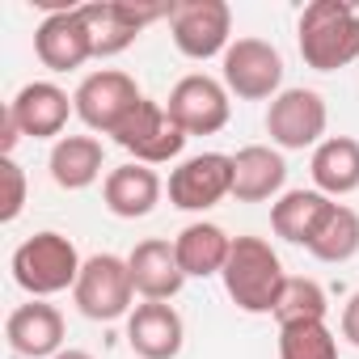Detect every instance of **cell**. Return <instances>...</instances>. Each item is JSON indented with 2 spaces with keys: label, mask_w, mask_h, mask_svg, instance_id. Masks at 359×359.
I'll return each mask as SVG.
<instances>
[{
  "label": "cell",
  "mask_w": 359,
  "mask_h": 359,
  "mask_svg": "<svg viewBox=\"0 0 359 359\" xmlns=\"http://www.w3.org/2000/svg\"><path fill=\"white\" fill-rule=\"evenodd\" d=\"M72 110H76V102H72L60 85H51V81H30V85H22L18 97L9 102V114L18 118L22 135H30V140H51V135H60V131L68 127V114H72Z\"/></svg>",
  "instance_id": "16"
},
{
  "label": "cell",
  "mask_w": 359,
  "mask_h": 359,
  "mask_svg": "<svg viewBox=\"0 0 359 359\" xmlns=\"http://www.w3.org/2000/svg\"><path fill=\"white\" fill-rule=\"evenodd\" d=\"M55 359H93V355H89V351H76V346H68V351H60Z\"/></svg>",
  "instance_id": "30"
},
{
  "label": "cell",
  "mask_w": 359,
  "mask_h": 359,
  "mask_svg": "<svg viewBox=\"0 0 359 359\" xmlns=\"http://www.w3.org/2000/svg\"><path fill=\"white\" fill-rule=\"evenodd\" d=\"M330 208H334V199H325L321 191H283L279 203L271 208V229H275V237H283L292 245H309Z\"/></svg>",
  "instance_id": "23"
},
{
  "label": "cell",
  "mask_w": 359,
  "mask_h": 359,
  "mask_svg": "<svg viewBox=\"0 0 359 359\" xmlns=\"http://www.w3.org/2000/svg\"><path fill=\"white\" fill-rule=\"evenodd\" d=\"M81 254L72 245V237L64 233H34L13 250V279L22 292H30V300H47L55 292L76 287L81 279Z\"/></svg>",
  "instance_id": "3"
},
{
  "label": "cell",
  "mask_w": 359,
  "mask_h": 359,
  "mask_svg": "<svg viewBox=\"0 0 359 359\" xmlns=\"http://www.w3.org/2000/svg\"><path fill=\"white\" fill-rule=\"evenodd\" d=\"M279 359H338V338L325 321H283Z\"/></svg>",
  "instance_id": "25"
},
{
  "label": "cell",
  "mask_w": 359,
  "mask_h": 359,
  "mask_svg": "<svg viewBox=\"0 0 359 359\" xmlns=\"http://www.w3.org/2000/svg\"><path fill=\"white\" fill-rule=\"evenodd\" d=\"M283 55L266 39H237L224 51V89L241 102H275L283 89Z\"/></svg>",
  "instance_id": "10"
},
{
  "label": "cell",
  "mask_w": 359,
  "mask_h": 359,
  "mask_svg": "<svg viewBox=\"0 0 359 359\" xmlns=\"http://www.w3.org/2000/svg\"><path fill=\"white\" fill-rule=\"evenodd\" d=\"M309 173H313V191H321L325 199H342V195L359 191V140H351V135L321 140L313 148Z\"/></svg>",
  "instance_id": "20"
},
{
  "label": "cell",
  "mask_w": 359,
  "mask_h": 359,
  "mask_svg": "<svg viewBox=\"0 0 359 359\" xmlns=\"http://www.w3.org/2000/svg\"><path fill=\"white\" fill-rule=\"evenodd\" d=\"M325 123H330V114H325V97L317 93V89H283L275 102H271V110H266V131H271V140L279 144V148H287V152H304V148H317L321 144V135H325Z\"/></svg>",
  "instance_id": "12"
},
{
  "label": "cell",
  "mask_w": 359,
  "mask_h": 359,
  "mask_svg": "<svg viewBox=\"0 0 359 359\" xmlns=\"http://www.w3.org/2000/svg\"><path fill=\"white\" fill-rule=\"evenodd\" d=\"M229 250H233V237L220 224H212V220H195V224H187L173 237V254H177V262H182L187 279L220 275L224 262H229Z\"/></svg>",
  "instance_id": "21"
},
{
  "label": "cell",
  "mask_w": 359,
  "mask_h": 359,
  "mask_svg": "<svg viewBox=\"0 0 359 359\" xmlns=\"http://www.w3.org/2000/svg\"><path fill=\"white\" fill-rule=\"evenodd\" d=\"M304 250L317 262H351L359 254V212L346 208V203H334Z\"/></svg>",
  "instance_id": "24"
},
{
  "label": "cell",
  "mask_w": 359,
  "mask_h": 359,
  "mask_svg": "<svg viewBox=\"0 0 359 359\" xmlns=\"http://www.w3.org/2000/svg\"><path fill=\"white\" fill-rule=\"evenodd\" d=\"M296 30L300 55L313 72H338L359 60V9L351 0H313Z\"/></svg>",
  "instance_id": "1"
},
{
  "label": "cell",
  "mask_w": 359,
  "mask_h": 359,
  "mask_svg": "<svg viewBox=\"0 0 359 359\" xmlns=\"http://www.w3.org/2000/svg\"><path fill=\"white\" fill-rule=\"evenodd\" d=\"M0 177H5V203H0V220L13 224L26 208V169L13 156H0Z\"/></svg>",
  "instance_id": "27"
},
{
  "label": "cell",
  "mask_w": 359,
  "mask_h": 359,
  "mask_svg": "<svg viewBox=\"0 0 359 359\" xmlns=\"http://www.w3.org/2000/svg\"><path fill=\"white\" fill-rule=\"evenodd\" d=\"M5 338L22 359H55L64 351V313L47 300L18 304L5 321Z\"/></svg>",
  "instance_id": "15"
},
{
  "label": "cell",
  "mask_w": 359,
  "mask_h": 359,
  "mask_svg": "<svg viewBox=\"0 0 359 359\" xmlns=\"http://www.w3.org/2000/svg\"><path fill=\"white\" fill-rule=\"evenodd\" d=\"M72 102H76V114H81V123L89 131L114 135L127 123V114L144 102V93H140L135 76H127L118 68H102V72H89L81 81V89L72 93Z\"/></svg>",
  "instance_id": "6"
},
{
  "label": "cell",
  "mask_w": 359,
  "mask_h": 359,
  "mask_svg": "<svg viewBox=\"0 0 359 359\" xmlns=\"http://www.w3.org/2000/svg\"><path fill=\"white\" fill-rule=\"evenodd\" d=\"M127 271H131V283H135V296L144 300H173L187 283V271L177 262L173 245L161 241V237H148L140 241L131 254H127Z\"/></svg>",
  "instance_id": "17"
},
{
  "label": "cell",
  "mask_w": 359,
  "mask_h": 359,
  "mask_svg": "<svg viewBox=\"0 0 359 359\" xmlns=\"http://www.w3.org/2000/svg\"><path fill=\"white\" fill-rule=\"evenodd\" d=\"M89 43H93V60H110L118 51H127L140 30L156 18H169V5H131V0H93L81 5Z\"/></svg>",
  "instance_id": "8"
},
{
  "label": "cell",
  "mask_w": 359,
  "mask_h": 359,
  "mask_svg": "<svg viewBox=\"0 0 359 359\" xmlns=\"http://www.w3.org/2000/svg\"><path fill=\"white\" fill-rule=\"evenodd\" d=\"M229 97L233 93L224 89V81H216L208 72H191L169 89L165 110L187 135H216V131H224V123L233 114Z\"/></svg>",
  "instance_id": "7"
},
{
  "label": "cell",
  "mask_w": 359,
  "mask_h": 359,
  "mask_svg": "<svg viewBox=\"0 0 359 359\" xmlns=\"http://www.w3.org/2000/svg\"><path fill=\"white\" fill-rule=\"evenodd\" d=\"M161 177L152 165H140V161H127L118 169L106 173V182H102V199L110 208V216L118 220H144L156 203H161Z\"/></svg>",
  "instance_id": "19"
},
{
  "label": "cell",
  "mask_w": 359,
  "mask_h": 359,
  "mask_svg": "<svg viewBox=\"0 0 359 359\" xmlns=\"http://www.w3.org/2000/svg\"><path fill=\"white\" fill-rule=\"evenodd\" d=\"M72 300H76V309L89 321L131 317V309H135V283H131L127 258H118V254H93V258H85L81 279L72 287Z\"/></svg>",
  "instance_id": "4"
},
{
  "label": "cell",
  "mask_w": 359,
  "mask_h": 359,
  "mask_svg": "<svg viewBox=\"0 0 359 359\" xmlns=\"http://www.w3.org/2000/svg\"><path fill=\"white\" fill-rule=\"evenodd\" d=\"M233 195V156L199 152L169 173V203L177 212H208Z\"/></svg>",
  "instance_id": "11"
},
{
  "label": "cell",
  "mask_w": 359,
  "mask_h": 359,
  "mask_svg": "<svg viewBox=\"0 0 359 359\" xmlns=\"http://www.w3.org/2000/svg\"><path fill=\"white\" fill-rule=\"evenodd\" d=\"M34 51H39V60H43L51 72H72V68H81L85 60H93V43H89L81 5H76V9H55V13H47V18L39 22V30H34Z\"/></svg>",
  "instance_id": "14"
},
{
  "label": "cell",
  "mask_w": 359,
  "mask_h": 359,
  "mask_svg": "<svg viewBox=\"0 0 359 359\" xmlns=\"http://www.w3.org/2000/svg\"><path fill=\"white\" fill-rule=\"evenodd\" d=\"M325 313H330L325 287H321L317 279H292V275H287L283 296H279V304H275L279 325H283V321H325Z\"/></svg>",
  "instance_id": "26"
},
{
  "label": "cell",
  "mask_w": 359,
  "mask_h": 359,
  "mask_svg": "<svg viewBox=\"0 0 359 359\" xmlns=\"http://www.w3.org/2000/svg\"><path fill=\"white\" fill-rule=\"evenodd\" d=\"M47 165H51V182L60 191H85L102 177L106 152H102V140H93V135H64V140H55Z\"/></svg>",
  "instance_id": "22"
},
{
  "label": "cell",
  "mask_w": 359,
  "mask_h": 359,
  "mask_svg": "<svg viewBox=\"0 0 359 359\" xmlns=\"http://www.w3.org/2000/svg\"><path fill=\"white\" fill-rule=\"evenodd\" d=\"M342 338H346L351 346H359V292L342 304Z\"/></svg>",
  "instance_id": "29"
},
{
  "label": "cell",
  "mask_w": 359,
  "mask_h": 359,
  "mask_svg": "<svg viewBox=\"0 0 359 359\" xmlns=\"http://www.w3.org/2000/svg\"><path fill=\"white\" fill-rule=\"evenodd\" d=\"M220 275H224L229 300L241 313H275L283 283H287L279 254L262 237H233V250H229V262Z\"/></svg>",
  "instance_id": "2"
},
{
  "label": "cell",
  "mask_w": 359,
  "mask_h": 359,
  "mask_svg": "<svg viewBox=\"0 0 359 359\" xmlns=\"http://www.w3.org/2000/svg\"><path fill=\"white\" fill-rule=\"evenodd\" d=\"M287 182V161L271 144H245L233 156V199L237 203H266Z\"/></svg>",
  "instance_id": "18"
},
{
  "label": "cell",
  "mask_w": 359,
  "mask_h": 359,
  "mask_svg": "<svg viewBox=\"0 0 359 359\" xmlns=\"http://www.w3.org/2000/svg\"><path fill=\"white\" fill-rule=\"evenodd\" d=\"M187 342V325L169 300H144L127 317V346L140 359H177Z\"/></svg>",
  "instance_id": "13"
},
{
  "label": "cell",
  "mask_w": 359,
  "mask_h": 359,
  "mask_svg": "<svg viewBox=\"0 0 359 359\" xmlns=\"http://www.w3.org/2000/svg\"><path fill=\"white\" fill-rule=\"evenodd\" d=\"M187 131L177 127L173 118H169V110L161 106V102H152V97H144L131 114H127V123L114 131V144L123 148V152H131L140 165H165V161H173L177 152L187 148Z\"/></svg>",
  "instance_id": "9"
},
{
  "label": "cell",
  "mask_w": 359,
  "mask_h": 359,
  "mask_svg": "<svg viewBox=\"0 0 359 359\" xmlns=\"http://www.w3.org/2000/svg\"><path fill=\"white\" fill-rule=\"evenodd\" d=\"M233 9L224 0H182L169 5V39L187 60H212L224 55L233 43Z\"/></svg>",
  "instance_id": "5"
},
{
  "label": "cell",
  "mask_w": 359,
  "mask_h": 359,
  "mask_svg": "<svg viewBox=\"0 0 359 359\" xmlns=\"http://www.w3.org/2000/svg\"><path fill=\"white\" fill-rule=\"evenodd\" d=\"M18 140H22V127H18V118L9 114V106H5V114H0V156H13Z\"/></svg>",
  "instance_id": "28"
}]
</instances>
